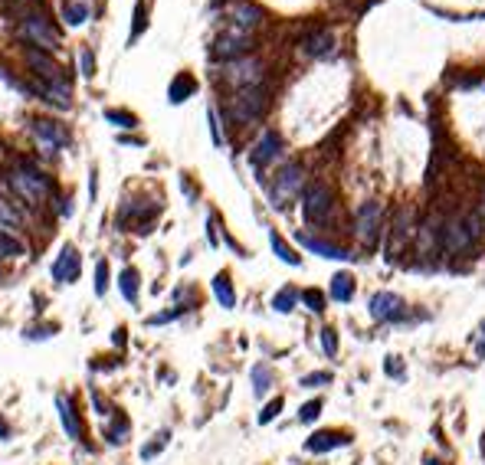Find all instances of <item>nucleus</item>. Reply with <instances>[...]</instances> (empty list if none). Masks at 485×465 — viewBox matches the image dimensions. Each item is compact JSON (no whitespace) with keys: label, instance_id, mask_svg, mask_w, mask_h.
<instances>
[{"label":"nucleus","instance_id":"1","mask_svg":"<svg viewBox=\"0 0 485 465\" xmlns=\"http://www.w3.org/2000/svg\"><path fill=\"white\" fill-rule=\"evenodd\" d=\"M7 184L13 187V193H17L20 200H27V203H33V207H39V203L49 197V190H53L46 177H43L39 171H33L30 164H20L17 171H10Z\"/></svg>","mask_w":485,"mask_h":465},{"label":"nucleus","instance_id":"2","mask_svg":"<svg viewBox=\"0 0 485 465\" xmlns=\"http://www.w3.org/2000/svg\"><path fill=\"white\" fill-rule=\"evenodd\" d=\"M269 108V98L259 86L253 89H239L233 98H229V118L239 125H249V122H259L263 112Z\"/></svg>","mask_w":485,"mask_h":465},{"label":"nucleus","instance_id":"3","mask_svg":"<svg viewBox=\"0 0 485 465\" xmlns=\"http://www.w3.org/2000/svg\"><path fill=\"white\" fill-rule=\"evenodd\" d=\"M381 229H384V207L377 200H367L358 207L354 213V236L361 239L364 249H374L377 239H381Z\"/></svg>","mask_w":485,"mask_h":465},{"label":"nucleus","instance_id":"4","mask_svg":"<svg viewBox=\"0 0 485 465\" xmlns=\"http://www.w3.org/2000/svg\"><path fill=\"white\" fill-rule=\"evenodd\" d=\"M305 187V167L302 164H286L282 171L276 174V181H272V187H269V200H272V207H286V203H292L298 193H302Z\"/></svg>","mask_w":485,"mask_h":465},{"label":"nucleus","instance_id":"5","mask_svg":"<svg viewBox=\"0 0 485 465\" xmlns=\"http://www.w3.org/2000/svg\"><path fill=\"white\" fill-rule=\"evenodd\" d=\"M332 210H334V197H332V190L325 187V184H312V187H305L302 213H305L308 223H315V227L328 223V219H332Z\"/></svg>","mask_w":485,"mask_h":465},{"label":"nucleus","instance_id":"6","mask_svg":"<svg viewBox=\"0 0 485 465\" xmlns=\"http://www.w3.org/2000/svg\"><path fill=\"white\" fill-rule=\"evenodd\" d=\"M20 37L27 39V43H33L37 49H43V53H56L59 49L56 30L49 27V20L39 17V13H30V17L20 20Z\"/></svg>","mask_w":485,"mask_h":465},{"label":"nucleus","instance_id":"7","mask_svg":"<svg viewBox=\"0 0 485 465\" xmlns=\"http://www.w3.org/2000/svg\"><path fill=\"white\" fill-rule=\"evenodd\" d=\"M249 46H253V37H249L246 30H237L229 27L223 30L217 39H213V59H223V63H233V59H243L249 53Z\"/></svg>","mask_w":485,"mask_h":465},{"label":"nucleus","instance_id":"8","mask_svg":"<svg viewBox=\"0 0 485 465\" xmlns=\"http://www.w3.org/2000/svg\"><path fill=\"white\" fill-rule=\"evenodd\" d=\"M223 79H227L229 86H237V92L239 89H253L263 82V63H259V59H249V56L233 59V63H227Z\"/></svg>","mask_w":485,"mask_h":465},{"label":"nucleus","instance_id":"9","mask_svg":"<svg viewBox=\"0 0 485 465\" xmlns=\"http://www.w3.org/2000/svg\"><path fill=\"white\" fill-rule=\"evenodd\" d=\"M439 243H443V249H446L449 256L469 253V249L476 246V239H472V233H469L466 219H449V223H443V229H439Z\"/></svg>","mask_w":485,"mask_h":465},{"label":"nucleus","instance_id":"10","mask_svg":"<svg viewBox=\"0 0 485 465\" xmlns=\"http://www.w3.org/2000/svg\"><path fill=\"white\" fill-rule=\"evenodd\" d=\"M30 132H33V138H37L39 144H43L46 154H53V151H59V148L69 144V132L59 122H49V118H33V122H30Z\"/></svg>","mask_w":485,"mask_h":465},{"label":"nucleus","instance_id":"11","mask_svg":"<svg viewBox=\"0 0 485 465\" xmlns=\"http://www.w3.org/2000/svg\"><path fill=\"white\" fill-rule=\"evenodd\" d=\"M79 272H82V256H79V249L76 246H63L59 249V256H56V262H53V269H49L53 282L69 285V282H76L79 279Z\"/></svg>","mask_w":485,"mask_h":465},{"label":"nucleus","instance_id":"12","mask_svg":"<svg viewBox=\"0 0 485 465\" xmlns=\"http://www.w3.org/2000/svg\"><path fill=\"white\" fill-rule=\"evenodd\" d=\"M371 318L374 321H400L403 314H407V305H403V298L393 292H377L371 295Z\"/></svg>","mask_w":485,"mask_h":465},{"label":"nucleus","instance_id":"13","mask_svg":"<svg viewBox=\"0 0 485 465\" xmlns=\"http://www.w3.org/2000/svg\"><path fill=\"white\" fill-rule=\"evenodd\" d=\"M282 154V134L279 132H263V138H259L256 144H253V151H249V161H253V167H266V164H272Z\"/></svg>","mask_w":485,"mask_h":465},{"label":"nucleus","instance_id":"14","mask_svg":"<svg viewBox=\"0 0 485 465\" xmlns=\"http://www.w3.org/2000/svg\"><path fill=\"white\" fill-rule=\"evenodd\" d=\"M351 442L348 433H338V429H322V433H315V436L305 439V449L308 452H332V449H341Z\"/></svg>","mask_w":485,"mask_h":465},{"label":"nucleus","instance_id":"15","mask_svg":"<svg viewBox=\"0 0 485 465\" xmlns=\"http://www.w3.org/2000/svg\"><path fill=\"white\" fill-rule=\"evenodd\" d=\"M298 243H302L308 253H315V256H322V259H341V262H348V259H354L348 249H341V246H334V243H325V239H318V236H308V233H298Z\"/></svg>","mask_w":485,"mask_h":465},{"label":"nucleus","instance_id":"16","mask_svg":"<svg viewBox=\"0 0 485 465\" xmlns=\"http://www.w3.org/2000/svg\"><path fill=\"white\" fill-rule=\"evenodd\" d=\"M56 409H59V419H63V429H66L69 439H82V423L76 416V407L66 393H56Z\"/></svg>","mask_w":485,"mask_h":465},{"label":"nucleus","instance_id":"17","mask_svg":"<svg viewBox=\"0 0 485 465\" xmlns=\"http://www.w3.org/2000/svg\"><path fill=\"white\" fill-rule=\"evenodd\" d=\"M410 239V210H397V217H393V233H390V259H397L400 246Z\"/></svg>","mask_w":485,"mask_h":465},{"label":"nucleus","instance_id":"18","mask_svg":"<svg viewBox=\"0 0 485 465\" xmlns=\"http://www.w3.org/2000/svg\"><path fill=\"white\" fill-rule=\"evenodd\" d=\"M229 13H233V27L237 30H253L259 23V20H263V10L259 7H253V4H233V10H229Z\"/></svg>","mask_w":485,"mask_h":465},{"label":"nucleus","instance_id":"19","mask_svg":"<svg viewBox=\"0 0 485 465\" xmlns=\"http://www.w3.org/2000/svg\"><path fill=\"white\" fill-rule=\"evenodd\" d=\"M118 288H122L125 302L138 305V292H141V276H138V269H134V266L122 269V276H118Z\"/></svg>","mask_w":485,"mask_h":465},{"label":"nucleus","instance_id":"20","mask_svg":"<svg viewBox=\"0 0 485 465\" xmlns=\"http://www.w3.org/2000/svg\"><path fill=\"white\" fill-rule=\"evenodd\" d=\"M213 295L223 308H237V292H233V282H229L227 272H217L213 276Z\"/></svg>","mask_w":485,"mask_h":465},{"label":"nucleus","instance_id":"21","mask_svg":"<svg viewBox=\"0 0 485 465\" xmlns=\"http://www.w3.org/2000/svg\"><path fill=\"white\" fill-rule=\"evenodd\" d=\"M332 298L334 302H351L354 298V276L351 272H338V276H332Z\"/></svg>","mask_w":485,"mask_h":465},{"label":"nucleus","instance_id":"22","mask_svg":"<svg viewBox=\"0 0 485 465\" xmlns=\"http://www.w3.org/2000/svg\"><path fill=\"white\" fill-rule=\"evenodd\" d=\"M332 46H334V37L328 30H318V33H312V37L305 39V53L308 56H328Z\"/></svg>","mask_w":485,"mask_h":465},{"label":"nucleus","instance_id":"23","mask_svg":"<svg viewBox=\"0 0 485 465\" xmlns=\"http://www.w3.org/2000/svg\"><path fill=\"white\" fill-rule=\"evenodd\" d=\"M269 246H272V253H276V256L282 259V262H289V266H302V256H298V253H295V249L289 246L286 239L279 236L276 229L269 233Z\"/></svg>","mask_w":485,"mask_h":465},{"label":"nucleus","instance_id":"24","mask_svg":"<svg viewBox=\"0 0 485 465\" xmlns=\"http://www.w3.org/2000/svg\"><path fill=\"white\" fill-rule=\"evenodd\" d=\"M197 92V82H194L191 76H177L171 82V89H168V98H171L174 105H181L184 98H187V95H194Z\"/></svg>","mask_w":485,"mask_h":465},{"label":"nucleus","instance_id":"25","mask_svg":"<svg viewBox=\"0 0 485 465\" xmlns=\"http://www.w3.org/2000/svg\"><path fill=\"white\" fill-rule=\"evenodd\" d=\"M154 213H161V203H148V207H138V203H132V200H128V203H125L122 207V219H138V223H148V219L154 217Z\"/></svg>","mask_w":485,"mask_h":465},{"label":"nucleus","instance_id":"26","mask_svg":"<svg viewBox=\"0 0 485 465\" xmlns=\"http://www.w3.org/2000/svg\"><path fill=\"white\" fill-rule=\"evenodd\" d=\"M63 20L69 27H82L89 20V7L86 4H76V0H63Z\"/></svg>","mask_w":485,"mask_h":465},{"label":"nucleus","instance_id":"27","mask_svg":"<svg viewBox=\"0 0 485 465\" xmlns=\"http://www.w3.org/2000/svg\"><path fill=\"white\" fill-rule=\"evenodd\" d=\"M128 429H132V423H128V416H115L112 426L105 429V439L112 442V446H122L125 436H128Z\"/></svg>","mask_w":485,"mask_h":465},{"label":"nucleus","instance_id":"28","mask_svg":"<svg viewBox=\"0 0 485 465\" xmlns=\"http://www.w3.org/2000/svg\"><path fill=\"white\" fill-rule=\"evenodd\" d=\"M0 256L4 259H20L23 256V243L17 236H10L7 229H0Z\"/></svg>","mask_w":485,"mask_h":465},{"label":"nucleus","instance_id":"29","mask_svg":"<svg viewBox=\"0 0 485 465\" xmlns=\"http://www.w3.org/2000/svg\"><path fill=\"white\" fill-rule=\"evenodd\" d=\"M295 302H298V292H295V288H279V292L272 295V308H276L279 314H289L295 308Z\"/></svg>","mask_w":485,"mask_h":465},{"label":"nucleus","instance_id":"30","mask_svg":"<svg viewBox=\"0 0 485 465\" xmlns=\"http://www.w3.org/2000/svg\"><path fill=\"white\" fill-rule=\"evenodd\" d=\"M269 387H272V371H269L266 364H256L253 367V390H256V397L269 393Z\"/></svg>","mask_w":485,"mask_h":465},{"label":"nucleus","instance_id":"31","mask_svg":"<svg viewBox=\"0 0 485 465\" xmlns=\"http://www.w3.org/2000/svg\"><path fill=\"white\" fill-rule=\"evenodd\" d=\"M20 223H23V217H20L17 210H13V203H7V200L0 197V229H17Z\"/></svg>","mask_w":485,"mask_h":465},{"label":"nucleus","instance_id":"32","mask_svg":"<svg viewBox=\"0 0 485 465\" xmlns=\"http://www.w3.org/2000/svg\"><path fill=\"white\" fill-rule=\"evenodd\" d=\"M105 122H112L115 128H134L138 118L132 112H122V108H105Z\"/></svg>","mask_w":485,"mask_h":465},{"label":"nucleus","instance_id":"33","mask_svg":"<svg viewBox=\"0 0 485 465\" xmlns=\"http://www.w3.org/2000/svg\"><path fill=\"white\" fill-rule=\"evenodd\" d=\"M298 298L308 305V312H315V314L325 312V295L318 292V288H305V292H298Z\"/></svg>","mask_w":485,"mask_h":465},{"label":"nucleus","instance_id":"34","mask_svg":"<svg viewBox=\"0 0 485 465\" xmlns=\"http://www.w3.org/2000/svg\"><path fill=\"white\" fill-rule=\"evenodd\" d=\"M168 436H171V433H168V429H161V433L154 436V442H148V446L141 449V459H144V462H148V459H154L164 446H168Z\"/></svg>","mask_w":485,"mask_h":465},{"label":"nucleus","instance_id":"35","mask_svg":"<svg viewBox=\"0 0 485 465\" xmlns=\"http://www.w3.org/2000/svg\"><path fill=\"white\" fill-rule=\"evenodd\" d=\"M282 407H286V403H282V397L269 400L266 407H263V413H259V423H263V426H266V423H272V419H276L279 413H282Z\"/></svg>","mask_w":485,"mask_h":465},{"label":"nucleus","instance_id":"36","mask_svg":"<svg viewBox=\"0 0 485 465\" xmlns=\"http://www.w3.org/2000/svg\"><path fill=\"white\" fill-rule=\"evenodd\" d=\"M322 413V400H308L302 409H298V423H315Z\"/></svg>","mask_w":485,"mask_h":465},{"label":"nucleus","instance_id":"37","mask_svg":"<svg viewBox=\"0 0 485 465\" xmlns=\"http://www.w3.org/2000/svg\"><path fill=\"white\" fill-rule=\"evenodd\" d=\"M322 351L328 354V357L338 354V331H334V328H322Z\"/></svg>","mask_w":485,"mask_h":465},{"label":"nucleus","instance_id":"38","mask_svg":"<svg viewBox=\"0 0 485 465\" xmlns=\"http://www.w3.org/2000/svg\"><path fill=\"white\" fill-rule=\"evenodd\" d=\"M79 66H82V76L86 79L96 76V56H92V49H79Z\"/></svg>","mask_w":485,"mask_h":465},{"label":"nucleus","instance_id":"39","mask_svg":"<svg viewBox=\"0 0 485 465\" xmlns=\"http://www.w3.org/2000/svg\"><path fill=\"white\" fill-rule=\"evenodd\" d=\"M207 122H210V138L217 148H223V132H220V118H217V108H207Z\"/></svg>","mask_w":485,"mask_h":465},{"label":"nucleus","instance_id":"40","mask_svg":"<svg viewBox=\"0 0 485 465\" xmlns=\"http://www.w3.org/2000/svg\"><path fill=\"white\" fill-rule=\"evenodd\" d=\"M325 383H332V374H328V371H318V374H308V377H302V387L305 390L325 387Z\"/></svg>","mask_w":485,"mask_h":465},{"label":"nucleus","instance_id":"41","mask_svg":"<svg viewBox=\"0 0 485 465\" xmlns=\"http://www.w3.org/2000/svg\"><path fill=\"white\" fill-rule=\"evenodd\" d=\"M144 27H148V20H144V0H138V7H134V30H132V37L128 39H138Z\"/></svg>","mask_w":485,"mask_h":465},{"label":"nucleus","instance_id":"42","mask_svg":"<svg viewBox=\"0 0 485 465\" xmlns=\"http://www.w3.org/2000/svg\"><path fill=\"white\" fill-rule=\"evenodd\" d=\"M108 288V262H99L96 266V295H105Z\"/></svg>","mask_w":485,"mask_h":465},{"label":"nucleus","instance_id":"43","mask_svg":"<svg viewBox=\"0 0 485 465\" xmlns=\"http://www.w3.org/2000/svg\"><path fill=\"white\" fill-rule=\"evenodd\" d=\"M184 308H174V312H164V314H151V318H148V324H168V321H174V318H177V314H181Z\"/></svg>","mask_w":485,"mask_h":465},{"label":"nucleus","instance_id":"44","mask_svg":"<svg viewBox=\"0 0 485 465\" xmlns=\"http://www.w3.org/2000/svg\"><path fill=\"white\" fill-rule=\"evenodd\" d=\"M384 371H387L390 377H407V371L400 367V357H387V364H384Z\"/></svg>","mask_w":485,"mask_h":465},{"label":"nucleus","instance_id":"45","mask_svg":"<svg viewBox=\"0 0 485 465\" xmlns=\"http://www.w3.org/2000/svg\"><path fill=\"white\" fill-rule=\"evenodd\" d=\"M0 439H10V426L4 423V419H0Z\"/></svg>","mask_w":485,"mask_h":465},{"label":"nucleus","instance_id":"46","mask_svg":"<svg viewBox=\"0 0 485 465\" xmlns=\"http://www.w3.org/2000/svg\"><path fill=\"white\" fill-rule=\"evenodd\" d=\"M479 354H485V324H482V341H479Z\"/></svg>","mask_w":485,"mask_h":465},{"label":"nucleus","instance_id":"47","mask_svg":"<svg viewBox=\"0 0 485 465\" xmlns=\"http://www.w3.org/2000/svg\"><path fill=\"white\" fill-rule=\"evenodd\" d=\"M479 217H482V223H485V203H482V210H479Z\"/></svg>","mask_w":485,"mask_h":465},{"label":"nucleus","instance_id":"48","mask_svg":"<svg viewBox=\"0 0 485 465\" xmlns=\"http://www.w3.org/2000/svg\"><path fill=\"white\" fill-rule=\"evenodd\" d=\"M429 465H439V462H429Z\"/></svg>","mask_w":485,"mask_h":465}]
</instances>
